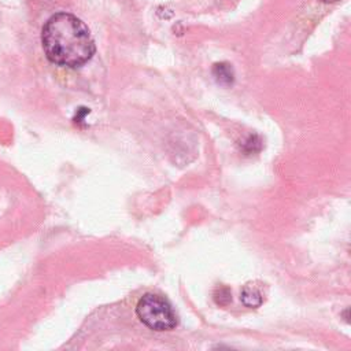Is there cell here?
Wrapping results in <instances>:
<instances>
[{
	"mask_svg": "<svg viewBox=\"0 0 351 351\" xmlns=\"http://www.w3.org/2000/svg\"><path fill=\"white\" fill-rule=\"evenodd\" d=\"M41 43L47 58L59 66L78 67L95 53V43L86 25L69 12L52 15L43 27Z\"/></svg>",
	"mask_w": 351,
	"mask_h": 351,
	"instance_id": "1",
	"label": "cell"
},
{
	"mask_svg": "<svg viewBox=\"0 0 351 351\" xmlns=\"http://www.w3.org/2000/svg\"><path fill=\"white\" fill-rule=\"evenodd\" d=\"M136 314L145 326L154 330H170L178 324L171 304L155 293H145L138 300Z\"/></svg>",
	"mask_w": 351,
	"mask_h": 351,
	"instance_id": "2",
	"label": "cell"
},
{
	"mask_svg": "<svg viewBox=\"0 0 351 351\" xmlns=\"http://www.w3.org/2000/svg\"><path fill=\"white\" fill-rule=\"evenodd\" d=\"M241 302L247 306V307H258L262 304L263 299L261 292L256 288H252L250 285L244 287L243 292H241Z\"/></svg>",
	"mask_w": 351,
	"mask_h": 351,
	"instance_id": "3",
	"label": "cell"
},
{
	"mask_svg": "<svg viewBox=\"0 0 351 351\" xmlns=\"http://www.w3.org/2000/svg\"><path fill=\"white\" fill-rule=\"evenodd\" d=\"M214 75H215L217 81L221 84H232V81H233L232 67L226 63H217L214 66Z\"/></svg>",
	"mask_w": 351,
	"mask_h": 351,
	"instance_id": "4",
	"label": "cell"
},
{
	"mask_svg": "<svg viewBox=\"0 0 351 351\" xmlns=\"http://www.w3.org/2000/svg\"><path fill=\"white\" fill-rule=\"evenodd\" d=\"M324 3H333V1H339V0H321Z\"/></svg>",
	"mask_w": 351,
	"mask_h": 351,
	"instance_id": "5",
	"label": "cell"
}]
</instances>
